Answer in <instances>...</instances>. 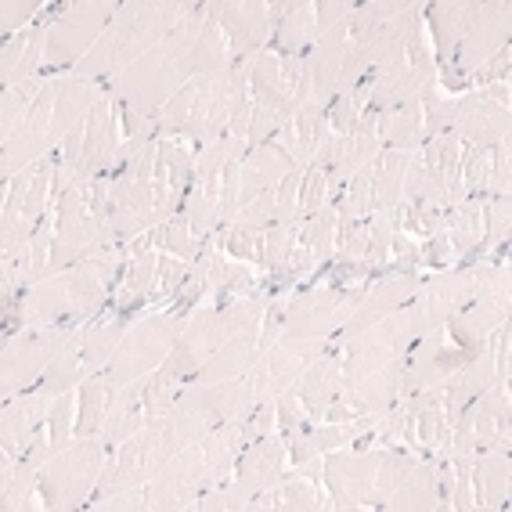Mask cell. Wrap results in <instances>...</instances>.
<instances>
[{
    "instance_id": "cell-27",
    "label": "cell",
    "mask_w": 512,
    "mask_h": 512,
    "mask_svg": "<svg viewBox=\"0 0 512 512\" xmlns=\"http://www.w3.org/2000/svg\"><path fill=\"white\" fill-rule=\"evenodd\" d=\"M426 138V116H422V101H408V105H394V109L379 112V145L390 148H415Z\"/></svg>"
},
{
    "instance_id": "cell-39",
    "label": "cell",
    "mask_w": 512,
    "mask_h": 512,
    "mask_svg": "<svg viewBox=\"0 0 512 512\" xmlns=\"http://www.w3.org/2000/svg\"><path fill=\"white\" fill-rule=\"evenodd\" d=\"M350 4H318V37H325L329 29L343 26L350 19Z\"/></svg>"
},
{
    "instance_id": "cell-3",
    "label": "cell",
    "mask_w": 512,
    "mask_h": 512,
    "mask_svg": "<svg viewBox=\"0 0 512 512\" xmlns=\"http://www.w3.org/2000/svg\"><path fill=\"white\" fill-rule=\"evenodd\" d=\"M188 8L192 4H119L116 19L101 33V40L76 62V76L112 80L116 73L141 62L156 44H163L181 26Z\"/></svg>"
},
{
    "instance_id": "cell-38",
    "label": "cell",
    "mask_w": 512,
    "mask_h": 512,
    "mask_svg": "<svg viewBox=\"0 0 512 512\" xmlns=\"http://www.w3.org/2000/svg\"><path fill=\"white\" fill-rule=\"evenodd\" d=\"M37 11H40V4H4V33H15V37H19L22 26H26Z\"/></svg>"
},
{
    "instance_id": "cell-2",
    "label": "cell",
    "mask_w": 512,
    "mask_h": 512,
    "mask_svg": "<svg viewBox=\"0 0 512 512\" xmlns=\"http://www.w3.org/2000/svg\"><path fill=\"white\" fill-rule=\"evenodd\" d=\"M94 105H98V80L73 76V80L44 83V91L33 101V109L26 112L19 130L4 145V174L11 177L19 166L26 170L44 148L69 138L83 119L91 116Z\"/></svg>"
},
{
    "instance_id": "cell-26",
    "label": "cell",
    "mask_w": 512,
    "mask_h": 512,
    "mask_svg": "<svg viewBox=\"0 0 512 512\" xmlns=\"http://www.w3.org/2000/svg\"><path fill=\"white\" fill-rule=\"evenodd\" d=\"M47 55V26H29L22 29L19 37H11L4 47V83L8 87H19L26 83V76L44 65Z\"/></svg>"
},
{
    "instance_id": "cell-9",
    "label": "cell",
    "mask_w": 512,
    "mask_h": 512,
    "mask_svg": "<svg viewBox=\"0 0 512 512\" xmlns=\"http://www.w3.org/2000/svg\"><path fill=\"white\" fill-rule=\"evenodd\" d=\"M119 4H69L55 11V22L47 26V69L73 65L101 40V33L116 19Z\"/></svg>"
},
{
    "instance_id": "cell-37",
    "label": "cell",
    "mask_w": 512,
    "mask_h": 512,
    "mask_svg": "<svg viewBox=\"0 0 512 512\" xmlns=\"http://www.w3.org/2000/svg\"><path fill=\"white\" fill-rule=\"evenodd\" d=\"M505 238H509V199H494L487 202V231L480 249L502 246Z\"/></svg>"
},
{
    "instance_id": "cell-24",
    "label": "cell",
    "mask_w": 512,
    "mask_h": 512,
    "mask_svg": "<svg viewBox=\"0 0 512 512\" xmlns=\"http://www.w3.org/2000/svg\"><path fill=\"white\" fill-rule=\"evenodd\" d=\"M415 152L408 148H386L372 163V210H394L404 202V181L412 170Z\"/></svg>"
},
{
    "instance_id": "cell-11",
    "label": "cell",
    "mask_w": 512,
    "mask_h": 512,
    "mask_svg": "<svg viewBox=\"0 0 512 512\" xmlns=\"http://www.w3.org/2000/svg\"><path fill=\"white\" fill-rule=\"evenodd\" d=\"M246 87L253 94L256 105L278 112V116H289L300 101L303 87V58L293 55H278V51H267L260 58H249L246 69Z\"/></svg>"
},
{
    "instance_id": "cell-29",
    "label": "cell",
    "mask_w": 512,
    "mask_h": 512,
    "mask_svg": "<svg viewBox=\"0 0 512 512\" xmlns=\"http://www.w3.org/2000/svg\"><path fill=\"white\" fill-rule=\"evenodd\" d=\"M386 509H440V480L437 466L415 462L397 491L386 498Z\"/></svg>"
},
{
    "instance_id": "cell-14",
    "label": "cell",
    "mask_w": 512,
    "mask_h": 512,
    "mask_svg": "<svg viewBox=\"0 0 512 512\" xmlns=\"http://www.w3.org/2000/svg\"><path fill=\"white\" fill-rule=\"evenodd\" d=\"M321 354H325V343H321V339H282V343H275L271 350H264L260 361H256V372L249 375L256 390V401H275L282 390L296 386L303 368Z\"/></svg>"
},
{
    "instance_id": "cell-4",
    "label": "cell",
    "mask_w": 512,
    "mask_h": 512,
    "mask_svg": "<svg viewBox=\"0 0 512 512\" xmlns=\"http://www.w3.org/2000/svg\"><path fill=\"white\" fill-rule=\"evenodd\" d=\"M246 69L249 58L238 69L199 73L195 80L184 83L181 91L166 101V109L156 119L163 138H188L199 148L217 141L220 130H228L238 98L246 94Z\"/></svg>"
},
{
    "instance_id": "cell-35",
    "label": "cell",
    "mask_w": 512,
    "mask_h": 512,
    "mask_svg": "<svg viewBox=\"0 0 512 512\" xmlns=\"http://www.w3.org/2000/svg\"><path fill=\"white\" fill-rule=\"evenodd\" d=\"M329 170H321V166H311V170H303V188H300V210L307 217H318L325 206H329Z\"/></svg>"
},
{
    "instance_id": "cell-36",
    "label": "cell",
    "mask_w": 512,
    "mask_h": 512,
    "mask_svg": "<svg viewBox=\"0 0 512 512\" xmlns=\"http://www.w3.org/2000/svg\"><path fill=\"white\" fill-rule=\"evenodd\" d=\"M285 116H278V112L264 109V105H253V119H249V134H246V145H267V141L275 138L278 130H282Z\"/></svg>"
},
{
    "instance_id": "cell-10",
    "label": "cell",
    "mask_w": 512,
    "mask_h": 512,
    "mask_svg": "<svg viewBox=\"0 0 512 512\" xmlns=\"http://www.w3.org/2000/svg\"><path fill=\"white\" fill-rule=\"evenodd\" d=\"M502 47H509V8L505 4H469L462 37H458L455 51H451V62L444 69L473 76Z\"/></svg>"
},
{
    "instance_id": "cell-32",
    "label": "cell",
    "mask_w": 512,
    "mask_h": 512,
    "mask_svg": "<svg viewBox=\"0 0 512 512\" xmlns=\"http://www.w3.org/2000/svg\"><path fill=\"white\" fill-rule=\"evenodd\" d=\"M148 246H159L177 260H188V256L199 253V235L188 228V220H163L148 231Z\"/></svg>"
},
{
    "instance_id": "cell-13",
    "label": "cell",
    "mask_w": 512,
    "mask_h": 512,
    "mask_svg": "<svg viewBox=\"0 0 512 512\" xmlns=\"http://www.w3.org/2000/svg\"><path fill=\"white\" fill-rule=\"evenodd\" d=\"M386 448L379 451H339V455L325 458L321 466V484L325 491H332V509H368L372 502V487L379 462H383Z\"/></svg>"
},
{
    "instance_id": "cell-20",
    "label": "cell",
    "mask_w": 512,
    "mask_h": 512,
    "mask_svg": "<svg viewBox=\"0 0 512 512\" xmlns=\"http://www.w3.org/2000/svg\"><path fill=\"white\" fill-rule=\"evenodd\" d=\"M213 15L231 40V55L253 58V51L271 33V4H213Z\"/></svg>"
},
{
    "instance_id": "cell-34",
    "label": "cell",
    "mask_w": 512,
    "mask_h": 512,
    "mask_svg": "<svg viewBox=\"0 0 512 512\" xmlns=\"http://www.w3.org/2000/svg\"><path fill=\"white\" fill-rule=\"evenodd\" d=\"M40 91H44L40 80H26V83H19V87H8V91H4V141L19 130V123L26 119V112L33 109V101L40 98Z\"/></svg>"
},
{
    "instance_id": "cell-12",
    "label": "cell",
    "mask_w": 512,
    "mask_h": 512,
    "mask_svg": "<svg viewBox=\"0 0 512 512\" xmlns=\"http://www.w3.org/2000/svg\"><path fill=\"white\" fill-rule=\"evenodd\" d=\"M210 487L213 476L202 448H184L145 487V509H184L192 498H199V491H210Z\"/></svg>"
},
{
    "instance_id": "cell-31",
    "label": "cell",
    "mask_w": 512,
    "mask_h": 512,
    "mask_svg": "<svg viewBox=\"0 0 512 512\" xmlns=\"http://www.w3.org/2000/svg\"><path fill=\"white\" fill-rule=\"evenodd\" d=\"M127 321H130V314H119L116 321H101L98 329L87 332V339H83V350H80L83 372H94V368H101L112 354H116L119 339L127 336Z\"/></svg>"
},
{
    "instance_id": "cell-21",
    "label": "cell",
    "mask_w": 512,
    "mask_h": 512,
    "mask_svg": "<svg viewBox=\"0 0 512 512\" xmlns=\"http://www.w3.org/2000/svg\"><path fill=\"white\" fill-rule=\"evenodd\" d=\"M462 321V329L473 332L476 339H487V332L505 325L509 318V264H498L494 275L480 285V293L473 296V307L466 314H455Z\"/></svg>"
},
{
    "instance_id": "cell-5",
    "label": "cell",
    "mask_w": 512,
    "mask_h": 512,
    "mask_svg": "<svg viewBox=\"0 0 512 512\" xmlns=\"http://www.w3.org/2000/svg\"><path fill=\"white\" fill-rule=\"evenodd\" d=\"M112 271H116V253H101L40 282L33 293L22 296V329L26 325H58V321L73 325V321L98 311L105 293H109Z\"/></svg>"
},
{
    "instance_id": "cell-16",
    "label": "cell",
    "mask_w": 512,
    "mask_h": 512,
    "mask_svg": "<svg viewBox=\"0 0 512 512\" xmlns=\"http://www.w3.org/2000/svg\"><path fill=\"white\" fill-rule=\"evenodd\" d=\"M451 134L462 145L494 148L509 134V105H498V101L484 98V94L458 101L455 119H451Z\"/></svg>"
},
{
    "instance_id": "cell-1",
    "label": "cell",
    "mask_w": 512,
    "mask_h": 512,
    "mask_svg": "<svg viewBox=\"0 0 512 512\" xmlns=\"http://www.w3.org/2000/svg\"><path fill=\"white\" fill-rule=\"evenodd\" d=\"M202 8H188V15L181 19V26L148 51L141 62H134L130 69L116 73L109 80V98L119 101L130 112H148L163 105L174 91H181L184 80L195 73V40L202 33Z\"/></svg>"
},
{
    "instance_id": "cell-28",
    "label": "cell",
    "mask_w": 512,
    "mask_h": 512,
    "mask_svg": "<svg viewBox=\"0 0 512 512\" xmlns=\"http://www.w3.org/2000/svg\"><path fill=\"white\" fill-rule=\"evenodd\" d=\"M473 466V502L476 509H502L509 494V451H480Z\"/></svg>"
},
{
    "instance_id": "cell-33",
    "label": "cell",
    "mask_w": 512,
    "mask_h": 512,
    "mask_svg": "<svg viewBox=\"0 0 512 512\" xmlns=\"http://www.w3.org/2000/svg\"><path fill=\"white\" fill-rule=\"evenodd\" d=\"M296 238H300V228H296L293 220L289 224H271V228L264 231V242H260V264L271 267V271H278V267H285V260H289V253H293Z\"/></svg>"
},
{
    "instance_id": "cell-8",
    "label": "cell",
    "mask_w": 512,
    "mask_h": 512,
    "mask_svg": "<svg viewBox=\"0 0 512 512\" xmlns=\"http://www.w3.org/2000/svg\"><path fill=\"white\" fill-rule=\"evenodd\" d=\"M83 332L76 325H44V329H33L11 343L4 350V397H15L22 390H33L40 383V375L51 368L58 354L73 343H83Z\"/></svg>"
},
{
    "instance_id": "cell-23",
    "label": "cell",
    "mask_w": 512,
    "mask_h": 512,
    "mask_svg": "<svg viewBox=\"0 0 512 512\" xmlns=\"http://www.w3.org/2000/svg\"><path fill=\"white\" fill-rule=\"evenodd\" d=\"M339 386H343V375H339L336 354H325L321 361L314 357L311 365L303 368L300 379H296V397L303 401L307 419H321L325 415V408L339 397Z\"/></svg>"
},
{
    "instance_id": "cell-15",
    "label": "cell",
    "mask_w": 512,
    "mask_h": 512,
    "mask_svg": "<svg viewBox=\"0 0 512 512\" xmlns=\"http://www.w3.org/2000/svg\"><path fill=\"white\" fill-rule=\"evenodd\" d=\"M419 275L415 271H401V275L394 278H383L379 285H368L365 296L357 300L354 307V318H347V325H343V336H357V332L372 329L375 321H383L386 314L401 311L404 303L415 300V293H419Z\"/></svg>"
},
{
    "instance_id": "cell-7",
    "label": "cell",
    "mask_w": 512,
    "mask_h": 512,
    "mask_svg": "<svg viewBox=\"0 0 512 512\" xmlns=\"http://www.w3.org/2000/svg\"><path fill=\"white\" fill-rule=\"evenodd\" d=\"M177 336H181V321L177 314H156V318H145L138 321L127 336L119 339L116 354L109 357V365H105V379L112 386H130L145 379L148 372L156 365H163L170 350H174Z\"/></svg>"
},
{
    "instance_id": "cell-30",
    "label": "cell",
    "mask_w": 512,
    "mask_h": 512,
    "mask_svg": "<svg viewBox=\"0 0 512 512\" xmlns=\"http://www.w3.org/2000/svg\"><path fill=\"white\" fill-rule=\"evenodd\" d=\"M119 386H112L101 372H94L87 383L80 386V419H76V437H94L105 426V415L112 408Z\"/></svg>"
},
{
    "instance_id": "cell-6",
    "label": "cell",
    "mask_w": 512,
    "mask_h": 512,
    "mask_svg": "<svg viewBox=\"0 0 512 512\" xmlns=\"http://www.w3.org/2000/svg\"><path fill=\"white\" fill-rule=\"evenodd\" d=\"M105 437H80L73 448H62L47 458L37 473V491L44 509H80L87 494L98 491L101 469H105Z\"/></svg>"
},
{
    "instance_id": "cell-18",
    "label": "cell",
    "mask_w": 512,
    "mask_h": 512,
    "mask_svg": "<svg viewBox=\"0 0 512 512\" xmlns=\"http://www.w3.org/2000/svg\"><path fill=\"white\" fill-rule=\"evenodd\" d=\"M242 188H238V210L242 206H249L253 199H260V195L275 192L278 184L285 181V177L293 174L296 163L289 156H285L282 148L275 145V141H267V145H256L246 152V159H242ZM235 210V213H238ZM235 220V217H231Z\"/></svg>"
},
{
    "instance_id": "cell-22",
    "label": "cell",
    "mask_w": 512,
    "mask_h": 512,
    "mask_svg": "<svg viewBox=\"0 0 512 512\" xmlns=\"http://www.w3.org/2000/svg\"><path fill=\"white\" fill-rule=\"evenodd\" d=\"M469 426H473V448L476 451H509V383H498V394L487 390L476 397L469 408Z\"/></svg>"
},
{
    "instance_id": "cell-25",
    "label": "cell",
    "mask_w": 512,
    "mask_h": 512,
    "mask_svg": "<svg viewBox=\"0 0 512 512\" xmlns=\"http://www.w3.org/2000/svg\"><path fill=\"white\" fill-rule=\"evenodd\" d=\"M242 444H246V426H238V419L220 422V426H213V430L202 437V455H206V466H210L213 487L228 484Z\"/></svg>"
},
{
    "instance_id": "cell-19",
    "label": "cell",
    "mask_w": 512,
    "mask_h": 512,
    "mask_svg": "<svg viewBox=\"0 0 512 512\" xmlns=\"http://www.w3.org/2000/svg\"><path fill=\"white\" fill-rule=\"evenodd\" d=\"M260 354H264L260 350V321H249V325H242V329L231 332L220 343L217 354L195 372V383H228V379H238V375H246L253 368V361Z\"/></svg>"
},
{
    "instance_id": "cell-17",
    "label": "cell",
    "mask_w": 512,
    "mask_h": 512,
    "mask_svg": "<svg viewBox=\"0 0 512 512\" xmlns=\"http://www.w3.org/2000/svg\"><path fill=\"white\" fill-rule=\"evenodd\" d=\"M289 466V440L285 437H256V444L238 458V476L235 487L246 498L271 491L275 484H282V473Z\"/></svg>"
}]
</instances>
